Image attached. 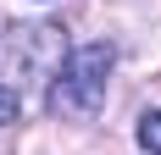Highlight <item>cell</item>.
Returning a JSON list of instances; mask_svg holds the SVG:
<instances>
[{
  "label": "cell",
  "mask_w": 161,
  "mask_h": 155,
  "mask_svg": "<svg viewBox=\"0 0 161 155\" xmlns=\"http://www.w3.org/2000/svg\"><path fill=\"white\" fill-rule=\"evenodd\" d=\"M111 67H117V50L111 45H78L72 56H61L56 72H50V94H45L50 111H56V116H72V122L95 116L100 100H106Z\"/></svg>",
  "instance_id": "6da1fadb"
},
{
  "label": "cell",
  "mask_w": 161,
  "mask_h": 155,
  "mask_svg": "<svg viewBox=\"0 0 161 155\" xmlns=\"http://www.w3.org/2000/svg\"><path fill=\"white\" fill-rule=\"evenodd\" d=\"M139 150L161 155V111H145V116H139Z\"/></svg>",
  "instance_id": "3957f363"
},
{
  "label": "cell",
  "mask_w": 161,
  "mask_h": 155,
  "mask_svg": "<svg viewBox=\"0 0 161 155\" xmlns=\"http://www.w3.org/2000/svg\"><path fill=\"white\" fill-rule=\"evenodd\" d=\"M39 61H61V33L33 22V28H17L11 45V67H39Z\"/></svg>",
  "instance_id": "7a4b0ae2"
},
{
  "label": "cell",
  "mask_w": 161,
  "mask_h": 155,
  "mask_svg": "<svg viewBox=\"0 0 161 155\" xmlns=\"http://www.w3.org/2000/svg\"><path fill=\"white\" fill-rule=\"evenodd\" d=\"M17 111H22V94H17L11 83H0V127H6V122H17Z\"/></svg>",
  "instance_id": "277c9868"
}]
</instances>
